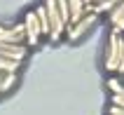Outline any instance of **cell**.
<instances>
[{
	"mask_svg": "<svg viewBox=\"0 0 124 115\" xmlns=\"http://www.w3.org/2000/svg\"><path fill=\"white\" fill-rule=\"evenodd\" d=\"M96 19H98V14H96V12H89L82 21H80V24L66 28V38H68V40H80V38L87 33V28H91V24H94Z\"/></svg>",
	"mask_w": 124,
	"mask_h": 115,
	"instance_id": "6",
	"label": "cell"
},
{
	"mask_svg": "<svg viewBox=\"0 0 124 115\" xmlns=\"http://www.w3.org/2000/svg\"><path fill=\"white\" fill-rule=\"evenodd\" d=\"M68 7H70V26H75V24H80V21L87 17V7H84L82 0H68ZM68 26V28H70Z\"/></svg>",
	"mask_w": 124,
	"mask_h": 115,
	"instance_id": "7",
	"label": "cell"
},
{
	"mask_svg": "<svg viewBox=\"0 0 124 115\" xmlns=\"http://www.w3.org/2000/svg\"><path fill=\"white\" fill-rule=\"evenodd\" d=\"M110 115H124V110L117 108V106H110Z\"/></svg>",
	"mask_w": 124,
	"mask_h": 115,
	"instance_id": "14",
	"label": "cell"
},
{
	"mask_svg": "<svg viewBox=\"0 0 124 115\" xmlns=\"http://www.w3.org/2000/svg\"><path fill=\"white\" fill-rule=\"evenodd\" d=\"M110 24H112V28H115V33H122L124 31V0L110 12Z\"/></svg>",
	"mask_w": 124,
	"mask_h": 115,
	"instance_id": "8",
	"label": "cell"
},
{
	"mask_svg": "<svg viewBox=\"0 0 124 115\" xmlns=\"http://www.w3.org/2000/svg\"><path fill=\"white\" fill-rule=\"evenodd\" d=\"M26 56H28V45H5V42H0V59L23 63Z\"/></svg>",
	"mask_w": 124,
	"mask_h": 115,
	"instance_id": "5",
	"label": "cell"
},
{
	"mask_svg": "<svg viewBox=\"0 0 124 115\" xmlns=\"http://www.w3.org/2000/svg\"><path fill=\"white\" fill-rule=\"evenodd\" d=\"M23 28H26V45L28 47H35L42 38V28H40V19H38V14L35 9L26 12V19H23Z\"/></svg>",
	"mask_w": 124,
	"mask_h": 115,
	"instance_id": "3",
	"label": "cell"
},
{
	"mask_svg": "<svg viewBox=\"0 0 124 115\" xmlns=\"http://www.w3.org/2000/svg\"><path fill=\"white\" fill-rule=\"evenodd\" d=\"M56 5H59V12H61V19L66 24V28L70 26V7H68V0H56Z\"/></svg>",
	"mask_w": 124,
	"mask_h": 115,
	"instance_id": "11",
	"label": "cell"
},
{
	"mask_svg": "<svg viewBox=\"0 0 124 115\" xmlns=\"http://www.w3.org/2000/svg\"><path fill=\"white\" fill-rule=\"evenodd\" d=\"M0 42H5V45H23L26 42V28H23V24L0 26Z\"/></svg>",
	"mask_w": 124,
	"mask_h": 115,
	"instance_id": "4",
	"label": "cell"
},
{
	"mask_svg": "<svg viewBox=\"0 0 124 115\" xmlns=\"http://www.w3.org/2000/svg\"><path fill=\"white\" fill-rule=\"evenodd\" d=\"M0 92H2V75H0Z\"/></svg>",
	"mask_w": 124,
	"mask_h": 115,
	"instance_id": "16",
	"label": "cell"
},
{
	"mask_svg": "<svg viewBox=\"0 0 124 115\" xmlns=\"http://www.w3.org/2000/svg\"><path fill=\"white\" fill-rule=\"evenodd\" d=\"M45 9H47V17H49V26H52V40H61L63 35H66V24L61 19V12H59V5H56V0H45L42 2Z\"/></svg>",
	"mask_w": 124,
	"mask_h": 115,
	"instance_id": "2",
	"label": "cell"
},
{
	"mask_svg": "<svg viewBox=\"0 0 124 115\" xmlns=\"http://www.w3.org/2000/svg\"><path fill=\"white\" fill-rule=\"evenodd\" d=\"M14 82H16V75H2V92H7Z\"/></svg>",
	"mask_w": 124,
	"mask_h": 115,
	"instance_id": "12",
	"label": "cell"
},
{
	"mask_svg": "<svg viewBox=\"0 0 124 115\" xmlns=\"http://www.w3.org/2000/svg\"><path fill=\"white\" fill-rule=\"evenodd\" d=\"M122 54H124V38H122V33H115L112 31L110 38H108V45H105V56H103L105 71H110V73L117 71Z\"/></svg>",
	"mask_w": 124,
	"mask_h": 115,
	"instance_id": "1",
	"label": "cell"
},
{
	"mask_svg": "<svg viewBox=\"0 0 124 115\" xmlns=\"http://www.w3.org/2000/svg\"><path fill=\"white\" fill-rule=\"evenodd\" d=\"M35 14H38V19H40L42 35H52V26H49V17H47V9H45V5L35 7Z\"/></svg>",
	"mask_w": 124,
	"mask_h": 115,
	"instance_id": "9",
	"label": "cell"
},
{
	"mask_svg": "<svg viewBox=\"0 0 124 115\" xmlns=\"http://www.w3.org/2000/svg\"><path fill=\"white\" fill-rule=\"evenodd\" d=\"M82 2H84V7H87V12H94V7H96L94 0H82Z\"/></svg>",
	"mask_w": 124,
	"mask_h": 115,
	"instance_id": "13",
	"label": "cell"
},
{
	"mask_svg": "<svg viewBox=\"0 0 124 115\" xmlns=\"http://www.w3.org/2000/svg\"><path fill=\"white\" fill-rule=\"evenodd\" d=\"M117 71L124 75V54H122V59H119V66H117Z\"/></svg>",
	"mask_w": 124,
	"mask_h": 115,
	"instance_id": "15",
	"label": "cell"
},
{
	"mask_svg": "<svg viewBox=\"0 0 124 115\" xmlns=\"http://www.w3.org/2000/svg\"><path fill=\"white\" fill-rule=\"evenodd\" d=\"M21 63L19 61H9V59H0V75H16Z\"/></svg>",
	"mask_w": 124,
	"mask_h": 115,
	"instance_id": "10",
	"label": "cell"
}]
</instances>
